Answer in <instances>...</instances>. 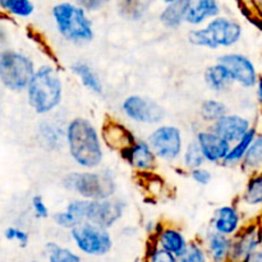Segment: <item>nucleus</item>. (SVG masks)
Listing matches in <instances>:
<instances>
[{"label":"nucleus","instance_id":"2f4dec72","mask_svg":"<svg viewBox=\"0 0 262 262\" xmlns=\"http://www.w3.org/2000/svg\"><path fill=\"white\" fill-rule=\"evenodd\" d=\"M182 164H183V168L187 171L192 170L194 168H200V166H204L206 164L205 161L204 155H202L201 150H200L199 145H197L196 141H189L184 145L183 152L181 156Z\"/></svg>","mask_w":262,"mask_h":262},{"label":"nucleus","instance_id":"f704fd0d","mask_svg":"<svg viewBox=\"0 0 262 262\" xmlns=\"http://www.w3.org/2000/svg\"><path fill=\"white\" fill-rule=\"evenodd\" d=\"M53 220L54 223H55V225H58L59 228H61V229H66V230H71L73 229L76 225H78L79 223V219L77 216H74L72 212H69L68 210H63V211H58L54 214L53 216Z\"/></svg>","mask_w":262,"mask_h":262},{"label":"nucleus","instance_id":"bb28decb","mask_svg":"<svg viewBox=\"0 0 262 262\" xmlns=\"http://www.w3.org/2000/svg\"><path fill=\"white\" fill-rule=\"evenodd\" d=\"M239 168L250 176L262 170V132H257L253 138Z\"/></svg>","mask_w":262,"mask_h":262},{"label":"nucleus","instance_id":"f8f14e48","mask_svg":"<svg viewBox=\"0 0 262 262\" xmlns=\"http://www.w3.org/2000/svg\"><path fill=\"white\" fill-rule=\"evenodd\" d=\"M262 246V229L256 223L243 224L232 237V247L228 262H248L251 256Z\"/></svg>","mask_w":262,"mask_h":262},{"label":"nucleus","instance_id":"c756f323","mask_svg":"<svg viewBox=\"0 0 262 262\" xmlns=\"http://www.w3.org/2000/svg\"><path fill=\"white\" fill-rule=\"evenodd\" d=\"M227 113H229V107L223 100L219 99H207L202 101L201 106H200V117H201L202 122L207 123L209 125L216 122Z\"/></svg>","mask_w":262,"mask_h":262},{"label":"nucleus","instance_id":"f03ea898","mask_svg":"<svg viewBox=\"0 0 262 262\" xmlns=\"http://www.w3.org/2000/svg\"><path fill=\"white\" fill-rule=\"evenodd\" d=\"M64 84L60 72L51 64H42L36 68L27 89L28 105L38 115L55 112L63 101Z\"/></svg>","mask_w":262,"mask_h":262},{"label":"nucleus","instance_id":"a878e982","mask_svg":"<svg viewBox=\"0 0 262 262\" xmlns=\"http://www.w3.org/2000/svg\"><path fill=\"white\" fill-rule=\"evenodd\" d=\"M239 201L241 205L250 209L262 206V170L251 174Z\"/></svg>","mask_w":262,"mask_h":262},{"label":"nucleus","instance_id":"20e7f679","mask_svg":"<svg viewBox=\"0 0 262 262\" xmlns=\"http://www.w3.org/2000/svg\"><path fill=\"white\" fill-rule=\"evenodd\" d=\"M243 36V27L237 19L219 14L204 26L192 28L188 32V42L196 48L219 50L233 48Z\"/></svg>","mask_w":262,"mask_h":262},{"label":"nucleus","instance_id":"1a4fd4ad","mask_svg":"<svg viewBox=\"0 0 262 262\" xmlns=\"http://www.w3.org/2000/svg\"><path fill=\"white\" fill-rule=\"evenodd\" d=\"M159 161L176 163L181 159L184 148L183 130L174 124H158L146 138Z\"/></svg>","mask_w":262,"mask_h":262},{"label":"nucleus","instance_id":"58836bf2","mask_svg":"<svg viewBox=\"0 0 262 262\" xmlns=\"http://www.w3.org/2000/svg\"><path fill=\"white\" fill-rule=\"evenodd\" d=\"M31 206H32L33 215H35L37 219H48L49 215H50L48 205L43 201L42 197L38 196V194L32 197V200H31Z\"/></svg>","mask_w":262,"mask_h":262},{"label":"nucleus","instance_id":"39448f33","mask_svg":"<svg viewBox=\"0 0 262 262\" xmlns=\"http://www.w3.org/2000/svg\"><path fill=\"white\" fill-rule=\"evenodd\" d=\"M61 186L81 199L89 200L110 199L117 192V182L112 171L97 169L71 171L63 177Z\"/></svg>","mask_w":262,"mask_h":262},{"label":"nucleus","instance_id":"393cba45","mask_svg":"<svg viewBox=\"0 0 262 262\" xmlns=\"http://www.w3.org/2000/svg\"><path fill=\"white\" fill-rule=\"evenodd\" d=\"M257 128L251 127L250 130L246 133L243 137H241L237 142L232 143L229 148V152H228L227 158L223 161L222 165L229 166V168H234V166H239L242 163L243 158H245L246 152L250 148L251 143H252L253 138L257 135Z\"/></svg>","mask_w":262,"mask_h":262},{"label":"nucleus","instance_id":"c9c22d12","mask_svg":"<svg viewBox=\"0 0 262 262\" xmlns=\"http://www.w3.org/2000/svg\"><path fill=\"white\" fill-rule=\"evenodd\" d=\"M5 238L10 242H17L20 247H26L30 243V234L26 230L17 227H9L4 232Z\"/></svg>","mask_w":262,"mask_h":262},{"label":"nucleus","instance_id":"79ce46f5","mask_svg":"<svg viewBox=\"0 0 262 262\" xmlns=\"http://www.w3.org/2000/svg\"><path fill=\"white\" fill-rule=\"evenodd\" d=\"M248 2H250V4L252 5L256 10H257L258 14L262 15V0H248Z\"/></svg>","mask_w":262,"mask_h":262},{"label":"nucleus","instance_id":"6e6552de","mask_svg":"<svg viewBox=\"0 0 262 262\" xmlns=\"http://www.w3.org/2000/svg\"><path fill=\"white\" fill-rule=\"evenodd\" d=\"M69 237L77 252L89 257L106 256L114 246L109 229L87 222L79 223L69 230Z\"/></svg>","mask_w":262,"mask_h":262},{"label":"nucleus","instance_id":"6ab92c4d","mask_svg":"<svg viewBox=\"0 0 262 262\" xmlns=\"http://www.w3.org/2000/svg\"><path fill=\"white\" fill-rule=\"evenodd\" d=\"M210 262H228L232 247V238L224 234L207 229L201 239Z\"/></svg>","mask_w":262,"mask_h":262},{"label":"nucleus","instance_id":"c03bdc74","mask_svg":"<svg viewBox=\"0 0 262 262\" xmlns=\"http://www.w3.org/2000/svg\"><path fill=\"white\" fill-rule=\"evenodd\" d=\"M31 262H43V261H40V260H35V261H31Z\"/></svg>","mask_w":262,"mask_h":262},{"label":"nucleus","instance_id":"b1692460","mask_svg":"<svg viewBox=\"0 0 262 262\" xmlns=\"http://www.w3.org/2000/svg\"><path fill=\"white\" fill-rule=\"evenodd\" d=\"M71 71L77 77V79L81 82L82 86L89 90L90 92L95 95L104 94V86H102L100 76L89 63L82 60L74 61L71 66Z\"/></svg>","mask_w":262,"mask_h":262},{"label":"nucleus","instance_id":"aec40b11","mask_svg":"<svg viewBox=\"0 0 262 262\" xmlns=\"http://www.w3.org/2000/svg\"><path fill=\"white\" fill-rule=\"evenodd\" d=\"M219 14H222L219 0H189L186 23L193 27H200Z\"/></svg>","mask_w":262,"mask_h":262},{"label":"nucleus","instance_id":"ea45409f","mask_svg":"<svg viewBox=\"0 0 262 262\" xmlns=\"http://www.w3.org/2000/svg\"><path fill=\"white\" fill-rule=\"evenodd\" d=\"M255 89H256V99H257V102L258 105H260V109L262 112V76L258 77Z\"/></svg>","mask_w":262,"mask_h":262},{"label":"nucleus","instance_id":"dca6fc26","mask_svg":"<svg viewBox=\"0 0 262 262\" xmlns=\"http://www.w3.org/2000/svg\"><path fill=\"white\" fill-rule=\"evenodd\" d=\"M209 127L228 142L234 143L241 137H243L253 125L250 118L245 115L237 114V113H227Z\"/></svg>","mask_w":262,"mask_h":262},{"label":"nucleus","instance_id":"cd10ccee","mask_svg":"<svg viewBox=\"0 0 262 262\" xmlns=\"http://www.w3.org/2000/svg\"><path fill=\"white\" fill-rule=\"evenodd\" d=\"M38 141L46 150H55L61 141L66 142V128L61 129L51 122H42L38 125Z\"/></svg>","mask_w":262,"mask_h":262},{"label":"nucleus","instance_id":"0eeeda50","mask_svg":"<svg viewBox=\"0 0 262 262\" xmlns=\"http://www.w3.org/2000/svg\"><path fill=\"white\" fill-rule=\"evenodd\" d=\"M35 71V61L27 54L14 49L0 51V82L9 91H26Z\"/></svg>","mask_w":262,"mask_h":262},{"label":"nucleus","instance_id":"9b49d317","mask_svg":"<svg viewBox=\"0 0 262 262\" xmlns=\"http://www.w3.org/2000/svg\"><path fill=\"white\" fill-rule=\"evenodd\" d=\"M216 61L228 69L235 84L246 90L255 89L260 74L250 56L232 51L219 55Z\"/></svg>","mask_w":262,"mask_h":262},{"label":"nucleus","instance_id":"2eb2a0df","mask_svg":"<svg viewBox=\"0 0 262 262\" xmlns=\"http://www.w3.org/2000/svg\"><path fill=\"white\" fill-rule=\"evenodd\" d=\"M123 160L138 173H151L158 165V158L146 140H137L119 154Z\"/></svg>","mask_w":262,"mask_h":262},{"label":"nucleus","instance_id":"72a5a7b5","mask_svg":"<svg viewBox=\"0 0 262 262\" xmlns=\"http://www.w3.org/2000/svg\"><path fill=\"white\" fill-rule=\"evenodd\" d=\"M145 262H178V257L159 247L152 239L148 238L145 252Z\"/></svg>","mask_w":262,"mask_h":262},{"label":"nucleus","instance_id":"a19ab883","mask_svg":"<svg viewBox=\"0 0 262 262\" xmlns=\"http://www.w3.org/2000/svg\"><path fill=\"white\" fill-rule=\"evenodd\" d=\"M248 262H262V246L258 248V250L255 251V253L251 256V258L248 260Z\"/></svg>","mask_w":262,"mask_h":262},{"label":"nucleus","instance_id":"4c0bfd02","mask_svg":"<svg viewBox=\"0 0 262 262\" xmlns=\"http://www.w3.org/2000/svg\"><path fill=\"white\" fill-rule=\"evenodd\" d=\"M188 174L189 178H191L194 183L199 184V186H207V184H210V182H211L212 179L211 171L207 168H205V166L192 169V170L188 171Z\"/></svg>","mask_w":262,"mask_h":262},{"label":"nucleus","instance_id":"c85d7f7f","mask_svg":"<svg viewBox=\"0 0 262 262\" xmlns=\"http://www.w3.org/2000/svg\"><path fill=\"white\" fill-rule=\"evenodd\" d=\"M45 257L46 262H83L79 252L56 242L46 243Z\"/></svg>","mask_w":262,"mask_h":262},{"label":"nucleus","instance_id":"412c9836","mask_svg":"<svg viewBox=\"0 0 262 262\" xmlns=\"http://www.w3.org/2000/svg\"><path fill=\"white\" fill-rule=\"evenodd\" d=\"M204 79L207 89L217 95L227 94L235 84L228 69L217 61L207 67L204 73Z\"/></svg>","mask_w":262,"mask_h":262},{"label":"nucleus","instance_id":"a211bd4d","mask_svg":"<svg viewBox=\"0 0 262 262\" xmlns=\"http://www.w3.org/2000/svg\"><path fill=\"white\" fill-rule=\"evenodd\" d=\"M150 239H152L159 247L173 253L177 257H179L186 251L189 243L188 238L186 237L183 230L174 227V225L164 224V223H161L158 232L151 235Z\"/></svg>","mask_w":262,"mask_h":262},{"label":"nucleus","instance_id":"9d476101","mask_svg":"<svg viewBox=\"0 0 262 262\" xmlns=\"http://www.w3.org/2000/svg\"><path fill=\"white\" fill-rule=\"evenodd\" d=\"M128 120L141 125H158L165 118V109L154 99L143 95H128L120 105Z\"/></svg>","mask_w":262,"mask_h":262},{"label":"nucleus","instance_id":"ddd939ff","mask_svg":"<svg viewBox=\"0 0 262 262\" xmlns=\"http://www.w3.org/2000/svg\"><path fill=\"white\" fill-rule=\"evenodd\" d=\"M194 141L199 145L205 161L209 164H214V165H217V164L222 165L229 152L230 145H232L210 127L200 129L196 133Z\"/></svg>","mask_w":262,"mask_h":262},{"label":"nucleus","instance_id":"f3484780","mask_svg":"<svg viewBox=\"0 0 262 262\" xmlns=\"http://www.w3.org/2000/svg\"><path fill=\"white\" fill-rule=\"evenodd\" d=\"M243 227V215L239 207L234 204L223 205L212 214L210 229L232 238Z\"/></svg>","mask_w":262,"mask_h":262},{"label":"nucleus","instance_id":"e433bc0d","mask_svg":"<svg viewBox=\"0 0 262 262\" xmlns=\"http://www.w3.org/2000/svg\"><path fill=\"white\" fill-rule=\"evenodd\" d=\"M113 0H74L76 4H78L82 9L86 10L89 14L97 13L104 10Z\"/></svg>","mask_w":262,"mask_h":262},{"label":"nucleus","instance_id":"37998d69","mask_svg":"<svg viewBox=\"0 0 262 262\" xmlns=\"http://www.w3.org/2000/svg\"><path fill=\"white\" fill-rule=\"evenodd\" d=\"M155 2H160V3H163V4H169V3L177 2V0H155Z\"/></svg>","mask_w":262,"mask_h":262},{"label":"nucleus","instance_id":"5701e85b","mask_svg":"<svg viewBox=\"0 0 262 262\" xmlns=\"http://www.w3.org/2000/svg\"><path fill=\"white\" fill-rule=\"evenodd\" d=\"M155 0H117V13L128 22H140L150 13Z\"/></svg>","mask_w":262,"mask_h":262},{"label":"nucleus","instance_id":"4468645a","mask_svg":"<svg viewBox=\"0 0 262 262\" xmlns=\"http://www.w3.org/2000/svg\"><path fill=\"white\" fill-rule=\"evenodd\" d=\"M100 136H101L102 143L109 150L119 154L129 147L137 140L132 129H129L127 125L123 124L118 119H113V118H107L102 123Z\"/></svg>","mask_w":262,"mask_h":262},{"label":"nucleus","instance_id":"f257e3e1","mask_svg":"<svg viewBox=\"0 0 262 262\" xmlns=\"http://www.w3.org/2000/svg\"><path fill=\"white\" fill-rule=\"evenodd\" d=\"M66 145L72 160L82 169H97L104 161V143L94 123L76 117L66 127Z\"/></svg>","mask_w":262,"mask_h":262},{"label":"nucleus","instance_id":"7ed1b4c3","mask_svg":"<svg viewBox=\"0 0 262 262\" xmlns=\"http://www.w3.org/2000/svg\"><path fill=\"white\" fill-rule=\"evenodd\" d=\"M51 17L63 40L74 45H84L94 40V23L90 14L74 2L56 3L51 8Z\"/></svg>","mask_w":262,"mask_h":262},{"label":"nucleus","instance_id":"473e14b6","mask_svg":"<svg viewBox=\"0 0 262 262\" xmlns=\"http://www.w3.org/2000/svg\"><path fill=\"white\" fill-rule=\"evenodd\" d=\"M178 262H210L201 241H189L186 251L178 257Z\"/></svg>","mask_w":262,"mask_h":262},{"label":"nucleus","instance_id":"7c9ffc66","mask_svg":"<svg viewBox=\"0 0 262 262\" xmlns=\"http://www.w3.org/2000/svg\"><path fill=\"white\" fill-rule=\"evenodd\" d=\"M0 9L10 17L26 19L35 13V4L32 0H0Z\"/></svg>","mask_w":262,"mask_h":262},{"label":"nucleus","instance_id":"423d86ee","mask_svg":"<svg viewBox=\"0 0 262 262\" xmlns=\"http://www.w3.org/2000/svg\"><path fill=\"white\" fill-rule=\"evenodd\" d=\"M125 202L117 197L102 200L74 199L66 209L77 216L79 222H87L110 229L120 222L125 211Z\"/></svg>","mask_w":262,"mask_h":262},{"label":"nucleus","instance_id":"4be33fe9","mask_svg":"<svg viewBox=\"0 0 262 262\" xmlns=\"http://www.w3.org/2000/svg\"><path fill=\"white\" fill-rule=\"evenodd\" d=\"M189 8V0H177V2L164 4L159 13V20L166 30H178L186 23L187 12Z\"/></svg>","mask_w":262,"mask_h":262}]
</instances>
